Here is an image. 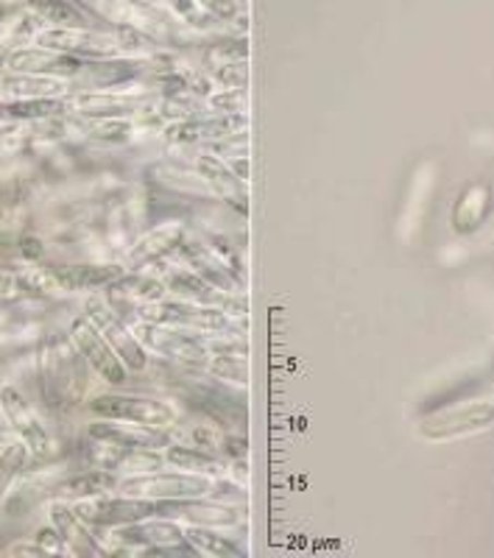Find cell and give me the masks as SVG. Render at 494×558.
Listing matches in <instances>:
<instances>
[{"instance_id": "obj_12", "label": "cell", "mask_w": 494, "mask_h": 558, "mask_svg": "<svg viewBox=\"0 0 494 558\" xmlns=\"http://www.w3.org/2000/svg\"><path fill=\"white\" fill-rule=\"evenodd\" d=\"M123 542H148V545H157L159 553H171V545H179L184 539V531L173 522H168L165 517H152V520L134 522L126 525L121 533Z\"/></svg>"}, {"instance_id": "obj_3", "label": "cell", "mask_w": 494, "mask_h": 558, "mask_svg": "<svg viewBox=\"0 0 494 558\" xmlns=\"http://www.w3.org/2000/svg\"><path fill=\"white\" fill-rule=\"evenodd\" d=\"M70 338H73V343L82 349V355L87 357L93 372H98L104 380L112 383V386L126 383V366H123V361L118 357V352L109 347V341L104 338V332L98 330V324L93 322V318H76L73 327H70Z\"/></svg>"}, {"instance_id": "obj_15", "label": "cell", "mask_w": 494, "mask_h": 558, "mask_svg": "<svg viewBox=\"0 0 494 558\" xmlns=\"http://www.w3.org/2000/svg\"><path fill=\"white\" fill-rule=\"evenodd\" d=\"M118 488V481H115V475L109 470H89V472H82L79 477H73V481H68L62 486V495L64 497H101L107 495V492H115Z\"/></svg>"}, {"instance_id": "obj_4", "label": "cell", "mask_w": 494, "mask_h": 558, "mask_svg": "<svg viewBox=\"0 0 494 558\" xmlns=\"http://www.w3.org/2000/svg\"><path fill=\"white\" fill-rule=\"evenodd\" d=\"M143 318L165 327H182V330H202L218 332L227 327V313L218 307L193 305V302H152V305L140 307Z\"/></svg>"}, {"instance_id": "obj_10", "label": "cell", "mask_w": 494, "mask_h": 558, "mask_svg": "<svg viewBox=\"0 0 494 558\" xmlns=\"http://www.w3.org/2000/svg\"><path fill=\"white\" fill-rule=\"evenodd\" d=\"M89 436L96 441H107L115 447H129V450H154L165 441L162 427H148V425H109V422H98L96 427H89Z\"/></svg>"}, {"instance_id": "obj_6", "label": "cell", "mask_w": 494, "mask_h": 558, "mask_svg": "<svg viewBox=\"0 0 494 558\" xmlns=\"http://www.w3.org/2000/svg\"><path fill=\"white\" fill-rule=\"evenodd\" d=\"M494 425V405L492 402H475V405H463L456 411H442L436 416H427L422 422V436L427 438H456L467 433L486 430Z\"/></svg>"}, {"instance_id": "obj_17", "label": "cell", "mask_w": 494, "mask_h": 558, "mask_svg": "<svg viewBox=\"0 0 494 558\" xmlns=\"http://www.w3.org/2000/svg\"><path fill=\"white\" fill-rule=\"evenodd\" d=\"M188 263H191V266L196 268V274H202L207 282H213L216 288H224V293L232 291V274L227 271V266H224L213 252H207L204 246H193L191 252H188Z\"/></svg>"}, {"instance_id": "obj_25", "label": "cell", "mask_w": 494, "mask_h": 558, "mask_svg": "<svg viewBox=\"0 0 494 558\" xmlns=\"http://www.w3.org/2000/svg\"><path fill=\"white\" fill-rule=\"evenodd\" d=\"M198 171L204 173V179H209L213 184H218L224 193L232 191L234 184H238V179H234L232 173L227 171V166H224V162H218V159H213V157L198 159Z\"/></svg>"}, {"instance_id": "obj_20", "label": "cell", "mask_w": 494, "mask_h": 558, "mask_svg": "<svg viewBox=\"0 0 494 558\" xmlns=\"http://www.w3.org/2000/svg\"><path fill=\"white\" fill-rule=\"evenodd\" d=\"M184 539H188V545L196 547V553H204V556H241V550L227 536L207 531V525H193L191 531H184Z\"/></svg>"}, {"instance_id": "obj_16", "label": "cell", "mask_w": 494, "mask_h": 558, "mask_svg": "<svg viewBox=\"0 0 494 558\" xmlns=\"http://www.w3.org/2000/svg\"><path fill=\"white\" fill-rule=\"evenodd\" d=\"M182 227H177V223H171V227H162L157 229V232H152V235L146 238V241L140 243L137 248L132 252V263L137 266V263H148V260H157L159 254L171 252V248L182 246Z\"/></svg>"}, {"instance_id": "obj_2", "label": "cell", "mask_w": 494, "mask_h": 558, "mask_svg": "<svg viewBox=\"0 0 494 558\" xmlns=\"http://www.w3.org/2000/svg\"><path fill=\"white\" fill-rule=\"evenodd\" d=\"M93 413L112 422H134V425L168 427L177 418V408L171 402L152 400V397H132V393H104L89 402Z\"/></svg>"}, {"instance_id": "obj_23", "label": "cell", "mask_w": 494, "mask_h": 558, "mask_svg": "<svg viewBox=\"0 0 494 558\" xmlns=\"http://www.w3.org/2000/svg\"><path fill=\"white\" fill-rule=\"evenodd\" d=\"M28 461V447L23 445H12L7 452H3V458H0V500H3V495H7V488L12 486L14 477L20 475V470L26 466Z\"/></svg>"}, {"instance_id": "obj_13", "label": "cell", "mask_w": 494, "mask_h": 558, "mask_svg": "<svg viewBox=\"0 0 494 558\" xmlns=\"http://www.w3.org/2000/svg\"><path fill=\"white\" fill-rule=\"evenodd\" d=\"M168 288H171L177 296H182L184 302H193V305H207L213 307L216 302H221L229 296V293H218V288L213 286V282H207V279L202 277V274H177V277L168 279Z\"/></svg>"}, {"instance_id": "obj_21", "label": "cell", "mask_w": 494, "mask_h": 558, "mask_svg": "<svg viewBox=\"0 0 494 558\" xmlns=\"http://www.w3.org/2000/svg\"><path fill=\"white\" fill-rule=\"evenodd\" d=\"M59 282H64L68 288H79V291H87V288L109 286L118 279V268H89L79 266L70 268V271H57Z\"/></svg>"}, {"instance_id": "obj_5", "label": "cell", "mask_w": 494, "mask_h": 558, "mask_svg": "<svg viewBox=\"0 0 494 558\" xmlns=\"http://www.w3.org/2000/svg\"><path fill=\"white\" fill-rule=\"evenodd\" d=\"M87 316L98 324V330L104 332V338L109 341V347L118 352V357L123 361V366L134 368V372L146 368V363H148L146 349L140 347L134 330H126V324L115 316L112 305H104V302L93 299V302H87Z\"/></svg>"}, {"instance_id": "obj_18", "label": "cell", "mask_w": 494, "mask_h": 558, "mask_svg": "<svg viewBox=\"0 0 494 558\" xmlns=\"http://www.w3.org/2000/svg\"><path fill=\"white\" fill-rule=\"evenodd\" d=\"M12 68L23 73H76L82 64L76 59L53 57V53H20L12 59Z\"/></svg>"}, {"instance_id": "obj_1", "label": "cell", "mask_w": 494, "mask_h": 558, "mask_svg": "<svg viewBox=\"0 0 494 558\" xmlns=\"http://www.w3.org/2000/svg\"><path fill=\"white\" fill-rule=\"evenodd\" d=\"M123 497H146V500H179V497H204L213 492L209 477L196 472H146L118 483Z\"/></svg>"}, {"instance_id": "obj_14", "label": "cell", "mask_w": 494, "mask_h": 558, "mask_svg": "<svg viewBox=\"0 0 494 558\" xmlns=\"http://www.w3.org/2000/svg\"><path fill=\"white\" fill-rule=\"evenodd\" d=\"M43 43L48 48H59V51H76V53H93V57H107L115 51V45L107 39H98L93 34H76V32H57L45 34Z\"/></svg>"}, {"instance_id": "obj_22", "label": "cell", "mask_w": 494, "mask_h": 558, "mask_svg": "<svg viewBox=\"0 0 494 558\" xmlns=\"http://www.w3.org/2000/svg\"><path fill=\"white\" fill-rule=\"evenodd\" d=\"M3 87L9 89V93H14V96H26V98H45V96H53V93H59L62 89V84L53 82V78H9V82H3Z\"/></svg>"}, {"instance_id": "obj_24", "label": "cell", "mask_w": 494, "mask_h": 558, "mask_svg": "<svg viewBox=\"0 0 494 558\" xmlns=\"http://www.w3.org/2000/svg\"><path fill=\"white\" fill-rule=\"evenodd\" d=\"M209 372L234 383H246V375H249L246 361H243L241 355H229V352H224V355H218L216 361L209 363Z\"/></svg>"}, {"instance_id": "obj_19", "label": "cell", "mask_w": 494, "mask_h": 558, "mask_svg": "<svg viewBox=\"0 0 494 558\" xmlns=\"http://www.w3.org/2000/svg\"><path fill=\"white\" fill-rule=\"evenodd\" d=\"M165 461L179 466L184 472H196V475H204V472H218V461L209 452L198 450V447H168L165 452Z\"/></svg>"}, {"instance_id": "obj_8", "label": "cell", "mask_w": 494, "mask_h": 558, "mask_svg": "<svg viewBox=\"0 0 494 558\" xmlns=\"http://www.w3.org/2000/svg\"><path fill=\"white\" fill-rule=\"evenodd\" d=\"M0 402H3V411H7V418L14 425V430L26 438L28 452H34V456H45V452H48V433L43 430L39 418L34 416L28 402L23 400V393H20L17 388H3Z\"/></svg>"}, {"instance_id": "obj_26", "label": "cell", "mask_w": 494, "mask_h": 558, "mask_svg": "<svg viewBox=\"0 0 494 558\" xmlns=\"http://www.w3.org/2000/svg\"><path fill=\"white\" fill-rule=\"evenodd\" d=\"M12 109L14 114H23V118H43V114H51V112H57L59 109V104H53V101H43V98H39V101H26V104H12Z\"/></svg>"}, {"instance_id": "obj_9", "label": "cell", "mask_w": 494, "mask_h": 558, "mask_svg": "<svg viewBox=\"0 0 494 558\" xmlns=\"http://www.w3.org/2000/svg\"><path fill=\"white\" fill-rule=\"evenodd\" d=\"M162 293L165 286L152 277H121L109 282V305L115 311H140L152 302H159Z\"/></svg>"}, {"instance_id": "obj_7", "label": "cell", "mask_w": 494, "mask_h": 558, "mask_svg": "<svg viewBox=\"0 0 494 558\" xmlns=\"http://www.w3.org/2000/svg\"><path fill=\"white\" fill-rule=\"evenodd\" d=\"M134 336H140V341L146 347H152L159 355L171 357V361L191 363V366L207 363V349H204L202 341H196L193 336H184V332L168 330L165 324H140V327H134Z\"/></svg>"}, {"instance_id": "obj_11", "label": "cell", "mask_w": 494, "mask_h": 558, "mask_svg": "<svg viewBox=\"0 0 494 558\" xmlns=\"http://www.w3.org/2000/svg\"><path fill=\"white\" fill-rule=\"evenodd\" d=\"M489 209H492V187H489V182L469 184L467 191L461 193V198H458L456 209H453L456 232L467 235V232L481 227L483 218L489 216Z\"/></svg>"}]
</instances>
